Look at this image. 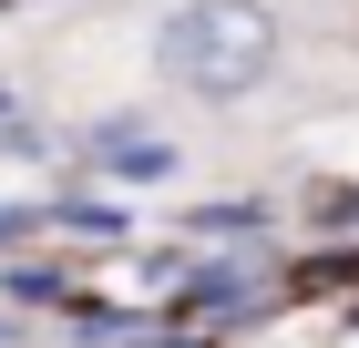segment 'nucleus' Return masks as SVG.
<instances>
[{
    "label": "nucleus",
    "instance_id": "f257e3e1",
    "mask_svg": "<svg viewBox=\"0 0 359 348\" xmlns=\"http://www.w3.org/2000/svg\"><path fill=\"white\" fill-rule=\"evenodd\" d=\"M277 62V21L257 11V0H185L165 21V72L185 82V92H205V103H236V92H257Z\"/></svg>",
    "mask_w": 359,
    "mask_h": 348
},
{
    "label": "nucleus",
    "instance_id": "f03ea898",
    "mask_svg": "<svg viewBox=\"0 0 359 348\" xmlns=\"http://www.w3.org/2000/svg\"><path fill=\"white\" fill-rule=\"evenodd\" d=\"M93 154H103L113 174H165V164H175V144H144L134 123H103V134H93Z\"/></svg>",
    "mask_w": 359,
    "mask_h": 348
}]
</instances>
